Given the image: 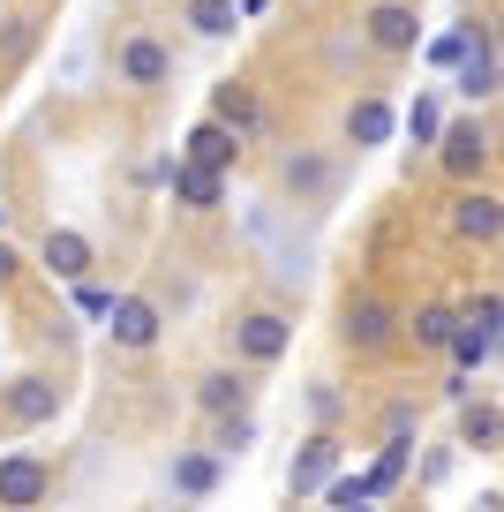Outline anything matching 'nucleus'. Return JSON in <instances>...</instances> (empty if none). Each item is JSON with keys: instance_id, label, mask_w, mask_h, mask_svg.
I'll use <instances>...</instances> for the list:
<instances>
[{"instance_id": "obj_1", "label": "nucleus", "mask_w": 504, "mask_h": 512, "mask_svg": "<svg viewBox=\"0 0 504 512\" xmlns=\"http://www.w3.org/2000/svg\"><path fill=\"white\" fill-rule=\"evenodd\" d=\"M286 347H294V324H286L279 309H249V317H234V362L271 369Z\"/></svg>"}, {"instance_id": "obj_2", "label": "nucleus", "mask_w": 504, "mask_h": 512, "mask_svg": "<svg viewBox=\"0 0 504 512\" xmlns=\"http://www.w3.org/2000/svg\"><path fill=\"white\" fill-rule=\"evenodd\" d=\"M452 234L459 241H474V249H489V241H504V196H489V189H474V181H459V196H452Z\"/></svg>"}, {"instance_id": "obj_3", "label": "nucleus", "mask_w": 504, "mask_h": 512, "mask_svg": "<svg viewBox=\"0 0 504 512\" xmlns=\"http://www.w3.org/2000/svg\"><path fill=\"white\" fill-rule=\"evenodd\" d=\"M113 68H121V83H128V91H166V83H174V53L158 46L151 31L121 38V53H113Z\"/></svg>"}, {"instance_id": "obj_4", "label": "nucleus", "mask_w": 504, "mask_h": 512, "mask_svg": "<svg viewBox=\"0 0 504 512\" xmlns=\"http://www.w3.org/2000/svg\"><path fill=\"white\" fill-rule=\"evenodd\" d=\"M106 332H113V347L151 354V347H158V332H166V317H158V302H151V294H113Z\"/></svg>"}, {"instance_id": "obj_5", "label": "nucleus", "mask_w": 504, "mask_h": 512, "mask_svg": "<svg viewBox=\"0 0 504 512\" xmlns=\"http://www.w3.org/2000/svg\"><path fill=\"white\" fill-rule=\"evenodd\" d=\"M98 249L91 234H76V226H46V241H38V272H53L61 287H76V279H91Z\"/></svg>"}, {"instance_id": "obj_6", "label": "nucleus", "mask_w": 504, "mask_h": 512, "mask_svg": "<svg viewBox=\"0 0 504 512\" xmlns=\"http://www.w3.org/2000/svg\"><path fill=\"white\" fill-rule=\"evenodd\" d=\"M362 38L377 53H422V16H414V0H377L362 23Z\"/></svg>"}, {"instance_id": "obj_7", "label": "nucleus", "mask_w": 504, "mask_h": 512, "mask_svg": "<svg viewBox=\"0 0 504 512\" xmlns=\"http://www.w3.org/2000/svg\"><path fill=\"white\" fill-rule=\"evenodd\" d=\"M437 166L452 181H474L489 166V128L482 121H444V136H437Z\"/></svg>"}, {"instance_id": "obj_8", "label": "nucleus", "mask_w": 504, "mask_h": 512, "mask_svg": "<svg viewBox=\"0 0 504 512\" xmlns=\"http://www.w3.org/2000/svg\"><path fill=\"white\" fill-rule=\"evenodd\" d=\"M339 475V437L316 430L309 445L294 452V467H286V497H324V482Z\"/></svg>"}, {"instance_id": "obj_9", "label": "nucleus", "mask_w": 504, "mask_h": 512, "mask_svg": "<svg viewBox=\"0 0 504 512\" xmlns=\"http://www.w3.org/2000/svg\"><path fill=\"white\" fill-rule=\"evenodd\" d=\"M166 482H174V497H219V482H226V452H219V445H189V452H174Z\"/></svg>"}, {"instance_id": "obj_10", "label": "nucleus", "mask_w": 504, "mask_h": 512, "mask_svg": "<svg viewBox=\"0 0 504 512\" xmlns=\"http://www.w3.org/2000/svg\"><path fill=\"white\" fill-rule=\"evenodd\" d=\"M166 189H174L181 211H219L226 174H219V166H204V159H174V166H166Z\"/></svg>"}, {"instance_id": "obj_11", "label": "nucleus", "mask_w": 504, "mask_h": 512, "mask_svg": "<svg viewBox=\"0 0 504 512\" xmlns=\"http://www.w3.org/2000/svg\"><path fill=\"white\" fill-rule=\"evenodd\" d=\"M53 497V467L38 452H8L0 460V505H46Z\"/></svg>"}, {"instance_id": "obj_12", "label": "nucleus", "mask_w": 504, "mask_h": 512, "mask_svg": "<svg viewBox=\"0 0 504 512\" xmlns=\"http://www.w3.org/2000/svg\"><path fill=\"white\" fill-rule=\"evenodd\" d=\"M0 407H8V422L38 430V422H53V415H61V384H53V377H8Z\"/></svg>"}, {"instance_id": "obj_13", "label": "nucleus", "mask_w": 504, "mask_h": 512, "mask_svg": "<svg viewBox=\"0 0 504 512\" xmlns=\"http://www.w3.org/2000/svg\"><path fill=\"white\" fill-rule=\"evenodd\" d=\"M339 339H347L354 354H384L399 339V317L384 302H347V317H339Z\"/></svg>"}, {"instance_id": "obj_14", "label": "nucleus", "mask_w": 504, "mask_h": 512, "mask_svg": "<svg viewBox=\"0 0 504 512\" xmlns=\"http://www.w3.org/2000/svg\"><path fill=\"white\" fill-rule=\"evenodd\" d=\"M331 181H339V166H331L324 151H286V159H279V189L294 196V204H316V196H331Z\"/></svg>"}, {"instance_id": "obj_15", "label": "nucleus", "mask_w": 504, "mask_h": 512, "mask_svg": "<svg viewBox=\"0 0 504 512\" xmlns=\"http://www.w3.org/2000/svg\"><path fill=\"white\" fill-rule=\"evenodd\" d=\"M452 83H459V91L474 98V106L504 91V53H497V38H489V31H482V38H474V46H467V61L452 68Z\"/></svg>"}, {"instance_id": "obj_16", "label": "nucleus", "mask_w": 504, "mask_h": 512, "mask_svg": "<svg viewBox=\"0 0 504 512\" xmlns=\"http://www.w3.org/2000/svg\"><path fill=\"white\" fill-rule=\"evenodd\" d=\"M241 144H249V136H241V128H226L219 113H204V121L189 128V159L219 166V174H234V166H241Z\"/></svg>"}, {"instance_id": "obj_17", "label": "nucleus", "mask_w": 504, "mask_h": 512, "mask_svg": "<svg viewBox=\"0 0 504 512\" xmlns=\"http://www.w3.org/2000/svg\"><path fill=\"white\" fill-rule=\"evenodd\" d=\"M392 128H399V113L384 106V98H354V106H347V144H354V151L392 144Z\"/></svg>"}, {"instance_id": "obj_18", "label": "nucleus", "mask_w": 504, "mask_h": 512, "mask_svg": "<svg viewBox=\"0 0 504 512\" xmlns=\"http://www.w3.org/2000/svg\"><path fill=\"white\" fill-rule=\"evenodd\" d=\"M459 445L467 452H504V415L489 400H474V392L459 400Z\"/></svg>"}, {"instance_id": "obj_19", "label": "nucleus", "mask_w": 504, "mask_h": 512, "mask_svg": "<svg viewBox=\"0 0 504 512\" xmlns=\"http://www.w3.org/2000/svg\"><path fill=\"white\" fill-rule=\"evenodd\" d=\"M211 113H219L226 128H241L249 144L264 136V106H256V91H249V83H219V91H211Z\"/></svg>"}, {"instance_id": "obj_20", "label": "nucleus", "mask_w": 504, "mask_h": 512, "mask_svg": "<svg viewBox=\"0 0 504 512\" xmlns=\"http://www.w3.org/2000/svg\"><path fill=\"white\" fill-rule=\"evenodd\" d=\"M196 407H204V415L249 407V377H241V369H204V377H196Z\"/></svg>"}, {"instance_id": "obj_21", "label": "nucleus", "mask_w": 504, "mask_h": 512, "mask_svg": "<svg viewBox=\"0 0 504 512\" xmlns=\"http://www.w3.org/2000/svg\"><path fill=\"white\" fill-rule=\"evenodd\" d=\"M467 324V309H452V302H429V309H414V347H429V354H452V332Z\"/></svg>"}, {"instance_id": "obj_22", "label": "nucleus", "mask_w": 504, "mask_h": 512, "mask_svg": "<svg viewBox=\"0 0 504 512\" xmlns=\"http://www.w3.org/2000/svg\"><path fill=\"white\" fill-rule=\"evenodd\" d=\"M181 23H189L196 38H234L241 31V0H189Z\"/></svg>"}, {"instance_id": "obj_23", "label": "nucleus", "mask_w": 504, "mask_h": 512, "mask_svg": "<svg viewBox=\"0 0 504 512\" xmlns=\"http://www.w3.org/2000/svg\"><path fill=\"white\" fill-rule=\"evenodd\" d=\"M407 460H414V430H407V437H384V452L369 460V490L392 497L399 482H407Z\"/></svg>"}, {"instance_id": "obj_24", "label": "nucleus", "mask_w": 504, "mask_h": 512, "mask_svg": "<svg viewBox=\"0 0 504 512\" xmlns=\"http://www.w3.org/2000/svg\"><path fill=\"white\" fill-rule=\"evenodd\" d=\"M482 31H489V23H452V31L422 38V61H429V68H459V61H467V46H474Z\"/></svg>"}, {"instance_id": "obj_25", "label": "nucleus", "mask_w": 504, "mask_h": 512, "mask_svg": "<svg viewBox=\"0 0 504 512\" xmlns=\"http://www.w3.org/2000/svg\"><path fill=\"white\" fill-rule=\"evenodd\" d=\"M211 445H219L226 460H241V452L256 445V415H249V407H234V415H211Z\"/></svg>"}, {"instance_id": "obj_26", "label": "nucleus", "mask_w": 504, "mask_h": 512, "mask_svg": "<svg viewBox=\"0 0 504 512\" xmlns=\"http://www.w3.org/2000/svg\"><path fill=\"white\" fill-rule=\"evenodd\" d=\"M489 354H497V339H489L482 324L467 317V324H459V332H452V369H482Z\"/></svg>"}, {"instance_id": "obj_27", "label": "nucleus", "mask_w": 504, "mask_h": 512, "mask_svg": "<svg viewBox=\"0 0 504 512\" xmlns=\"http://www.w3.org/2000/svg\"><path fill=\"white\" fill-rule=\"evenodd\" d=\"M407 136H414V144H437V136H444V106H437L429 91L407 106Z\"/></svg>"}, {"instance_id": "obj_28", "label": "nucleus", "mask_w": 504, "mask_h": 512, "mask_svg": "<svg viewBox=\"0 0 504 512\" xmlns=\"http://www.w3.org/2000/svg\"><path fill=\"white\" fill-rule=\"evenodd\" d=\"M369 497H377V490H369V467H362V475H331V482H324V505H339V512L369 505Z\"/></svg>"}, {"instance_id": "obj_29", "label": "nucleus", "mask_w": 504, "mask_h": 512, "mask_svg": "<svg viewBox=\"0 0 504 512\" xmlns=\"http://www.w3.org/2000/svg\"><path fill=\"white\" fill-rule=\"evenodd\" d=\"M467 317L482 324V332L497 339V354H504V294H474V302H467Z\"/></svg>"}, {"instance_id": "obj_30", "label": "nucleus", "mask_w": 504, "mask_h": 512, "mask_svg": "<svg viewBox=\"0 0 504 512\" xmlns=\"http://www.w3.org/2000/svg\"><path fill=\"white\" fill-rule=\"evenodd\" d=\"M76 317L106 324V317H113V294H106V287H91V279H76Z\"/></svg>"}, {"instance_id": "obj_31", "label": "nucleus", "mask_w": 504, "mask_h": 512, "mask_svg": "<svg viewBox=\"0 0 504 512\" xmlns=\"http://www.w3.org/2000/svg\"><path fill=\"white\" fill-rule=\"evenodd\" d=\"M16 279H23V256H16V241H8V234H0V294H8V287H16Z\"/></svg>"}, {"instance_id": "obj_32", "label": "nucleus", "mask_w": 504, "mask_h": 512, "mask_svg": "<svg viewBox=\"0 0 504 512\" xmlns=\"http://www.w3.org/2000/svg\"><path fill=\"white\" fill-rule=\"evenodd\" d=\"M309 415H316V422L339 415V392H331V384H309Z\"/></svg>"}, {"instance_id": "obj_33", "label": "nucleus", "mask_w": 504, "mask_h": 512, "mask_svg": "<svg viewBox=\"0 0 504 512\" xmlns=\"http://www.w3.org/2000/svg\"><path fill=\"white\" fill-rule=\"evenodd\" d=\"M444 475H452V452H429V460H422V490H437Z\"/></svg>"}, {"instance_id": "obj_34", "label": "nucleus", "mask_w": 504, "mask_h": 512, "mask_svg": "<svg viewBox=\"0 0 504 512\" xmlns=\"http://www.w3.org/2000/svg\"><path fill=\"white\" fill-rule=\"evenodd\" d=\"M264 8H271V0H241V23H256V16H264Z\"/></svg>"}, {"instance_id": "obj_35", "label": "nucleus", "mask_w": 504, "mask_h": 512, "mask_svg": "<svg viewBox=\"0 0 504 512\" xmlns=\"http://www.w3.org/2000/svg\"><path fill=\"white\" fill-rule=\"evenodd\" d=\"M489 38H497V53H504V16H489Z\"/></svg>"}, {"instance_id": "obj_36", "label": "nucleus", "mask_w": 504, "mask_h": 512, "mask_svg": "<svg viewBox=\"0 0 504 512\" xmlns=\"http://www.w3.org/2000/svg\"><path fill=\"white\" fill-rule=\"evenodd\" d=\"M0 234H8V204H0Z\"/></svg>"}]
</instances>
